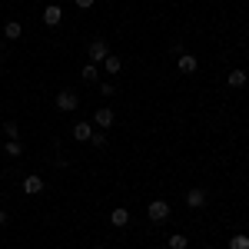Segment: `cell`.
Segmentation results:
<instances>
[{
	"instance_id": "cell-1",
	"label": "cell",
	"mask_w": 249,
	"mask_h": 249,
	"mask_svg": "<svg viewBox=\"0 0 249 249\" xmlns=\"http://www.w3.org/2000/svg\"><path fill=\"white\" fill-rule=\"evenodd\" d=\"M53 103H57L60 113H73V110L80 107V96L73 93V90H60V93L53 96Z\"/></svg>"
},
{
	"instance_id": "cell-2",
	"label": "cell",
	"mask_w": 249,
	"mask_h": 249,
	"mask_svg": "<svg viewBox=\"0 0 249 249\" xmlns=\"http://www.w3.org/2000/svg\"><path fill=\"white\" fill-rule=\"evenodd\" d=\"M146 216H150V223H166L170 219V203L166 199H153L146 206Z\"/></svg>"
},
{
	"instance_id": "cell-3",
	"label": "cell",
	"mask_w": 249,
	"mask_h": 249,
	"mask_svg": "<svg viewBox=\"0 0 249 249\" xmlns=\"http://www.w3.org/2000/svg\"><path fill=\"white\" fill-rule=\"evenodd\" d=\"M87 57H90V63H103V60L110 57V47H107L103 40H93V43L87 47Z\"/></svg>"
},
{
	"instance_id": "cell-4",
	"label": "cell",
	"mask_w": 249,
	"mask_h": 249,
	"mask_svg": "<svg viewBox=\"0 0 249 249\" xmlns=\"http://www.w3.org/2000/svg\"><path fill=\"white\" fill-rule=\"evenodd\" d=\"M20 190L27 193V196H40V193L47 190V183H43V176H27V179L20 183Z\"/></svg>"
},
{
	"instance_id": "cell-5",
	"label": "cell",
	"mask_w": 249,
	"mask_h": 249,
	"mask_svg": "<svg viewBox=\"0 0 249 249\" xmlns=\"http://www.w3.org/2000/svg\"><path fill=\"white\" fill-rule=\"evenodd\" d=\"M206 199H210V193L199 190V186L186 193V206H190V210H203V206H206Z\"/></svg>"
},
{
	"instance_id": "cell-6",
	"label": "cell",
	"mask_w": 249,
	"mask_h": 249,
	"mask_svg": "<svg viewBox=\"0 0 249 249\" xmlns=\"http://www.w3.org/2000/svg\"><path fill=\"white\" fill-rule=\"evenodd\" d=\"M60 20H63V7H60V3L43 7V23H47V27H60Z\"/></svg>"
},
{
	"instance_id": "cell-7",
	"label": "cell",
	"mask_w": 249,
	"mask_h": 249,
	"mask_svg": "<svg viewBox=\"0 0 249 249\" xmlns=\"http://www.w3.org/2000/svg\"><path fill=\"white\" fill-rule=\"evenodd\" d=\"M93 126H100V130H110L113 126V110L110 107H100L93 113Z\"/></svg>"
},
{
	"instance_id": "cell-8",
	"label": "cell",
	"mask_w": 249,
	"mask_h": 249,
	"mask_svg": "<svg viewBox=\"0 0 249 249\" xmlns=\"http://www.w3.org/2000/svg\"><path fill=\"white\" fill-rule=\"evenodd\" d=\"M176 67H179V73H196L199 70V60L193 57V53H179L176 57Z\"/></svg>"
},
{
	"instance_id": "cell-9",
	"label": "cell",
	"mask_w": 249,
	"mask_h": 249,
	"mask_svg": "<svg viewBox=\"0 0 249 249\" xmlns=\"http://www.w3.org/2000/svg\"><path fill=\"white\" fill-rule=\"evenodd\" d=\"M90 136H93V123H73V140L77 143H90Z\"/></svg>"
},
{
	"instance_id": "cell-10",
	"label": "cell",
	"mask_w": 249,
	"mask_h": 249,
	"mask_svg": "<svg viewBox=\"0 0 249 249\" xmlns=\"http://www.w3.org/2000/svg\"><path fill=\"white\" fill-rule=\"evenodd\" d=\"M110 223H113L116 230H123V226L130 223V210H126V206H116V210L110 213Z\"/></svg>"
},
{
	"instance_id": "cell-11",
	"label": "cell",
	"mask_w": 249,
	"mask_h": 249,
	"mask_svg": "<svg viewBox=\"0 0 249 249\" xmlns=\"http://www.w3.org/2000/svg\"><path fill=\"white\" fill-rule=\"evenodd\" d=\"M20 34H23V23L20 20H7L3 23V37L7 40H20Z\"/></svg>"
},
{
	"instance_id": "cell-12",
	"label": "cell",
	"mask_w": 249,
	"mask_h": 249,
	"mask_svg": "<svg viewBox=\"0 0 249 249\" xmlns=\"http://www.w3.org/2000/svg\"><path fill=\"white\" fill-rule=\"evenodd\" d=\"M246 80H249V73H246V70H230L226 83H230L232 90H239V87H246Z\"/></svg>"
},
{
	"instance_id": "cell-13",
	"label": "cell",
	"mask_w": 249,
	"mask_h": 249,
	"mask_svg": "<svg viewBox=\"0 0 249 249\" xmlns=\"http://www.w3.org/2000/svg\"><path fill=\"white\" fill-rule=\"evenodd\" d=\"M80 77L87 80V83H96V80H100V67H96V63H83Z\"/></svg>"
},
{
	"instance_id": "cell-14",
	"label": "cell",
	"mask_w": 249,
	"mask_h": 249,
	"mask_svg": "<svg viewBox=\"0 0 249 249\" xmlns=\"http://www.w3.org/2000/svg\"><path fill=\"white\" fill-rule=\"evenodd\" d=\"M120 70H123V60H120V57L110 53V57L103 60V73H120Z\"/></svg>"
},
{
	"instance_id": "cell-15",
	"label": "cell",
	"mask_w": 249,
	"mask_h": 249,
	"mask_svg": "<svg viewBox=\"0 0 249 249\" xmlns=\"http://www.w3.org/2000/svg\"><path fill=\"white\" fill-rule=\"evenodd\" d=\"M190 246V236L186 232H173L170 236V249H186Z\"/></svg>"
},
{
	"instance_id": "cell-16",
	"label": "cell",
	"mask_w": 249,
	"mask_h": 249,
	"mask_svg": "<svg viewBox=\"0 0 249 249\" xmlns=\"http://www.w3.org/2000/svg\"><path fill=\"white\" fill-rule=\"evenodd\" d=\"M3 153L7 156H20L23 153V143H20V140H7V143H3Z\"/></svg>"
},
{
	"instance_id": "cell-17",
	"label": "cell",
	"mask_w": 249,
	"mask_h": 249,
	"mask_svg": "<svg viewBox=\"0 0 249 249\" xmlns=\"http://www.w3.org/2000/svg\"><path fill=\"white\" fill-rule=\"evenodd\" d=\"M90 146H93V150H103V146H107V130H93V136H90Z\"/></svg>"
},
{
	"instance_id": "cell-18",
	"label": "cell",
	"mask_w": 249,
	"mask_h": 249,
	"mask_svg": "<svg viewBox=\"0 0 249 249\" xmlns=\"http://www.w3.org/2000/svg\"><path fill=\"white\" fill-rule=\"evenodd\" d=\"M230 249H249V236L246 232H236V236L230 239Z\"/></svg>"
},
{
	"instance_id": "cell-19",
	"label": "cell",
	"mask_w": 249,
	"mask_h": 249,
	"mask_svg": "<svg viewBox=\"0 0 249 249\" xmlns=\"http://www.w3.org/2000/svg\"><path fill=\"white\" fill-rule=\"evenodd\" d=\"M3 133L10 136V140H20V126L14 123V120H7V123H3Z\"/></svg>"
},
{
	"instance_id": "cell-20",
	"label": "cell",
	"mask_w": 249,
	"mask_h": 249,
	"mask_svg": "<svg viewBox=\"0 0 249 249\" xmlns=\"http://www.w3.org/2000/svg\"><path fill=\"white\" fill-rule=\"evenodd\" d=\"M100 93H103V96H113V93H116V87H113V83H107V80H103V83H100Z\"/></svg>"
},
{
	"instance_id": "cell-21",
	"label": "cell",
	"mask_w": 249,
	"mask_h": 249,
	"mask_svg": "<svg viewBox=\"0 0 249 249\" xmlns=\"http://www.w3.org/2000/svg\"><path fill=\"white\" fill-rule=\"evenodd\" d=\"M73 3H77V10H90L96 0H73Z\"/></svg>"
},
{
	"instance_id": "cell-22",
	"label": "cell",
	"mask_w": 249,
	"mask_h": 249,
	"mask_svg": "<svg viewBox=\"0 0 249 249\" xmlns=\"http://www.w3.org/2000/svg\"><path fill=\"white\" fill-rule=\"evenodd\" d=\"M7 226V210H0V230Z\"/></svg>"
},
{
	"instance_id": "cell-23",
	"label": "cell",
	"mask_w": 249,
	"mask_h": 249,
	"mask_svg": "<svg viewBox=\"0 0 249 249\" xmlns=\"http://www.w3.org/2000/svg\"><path fill=\"white\" fill-rule=\"evenodd\" d=\"M0 67H3V53H0Z\"/></svg>"
}]
</instances>
